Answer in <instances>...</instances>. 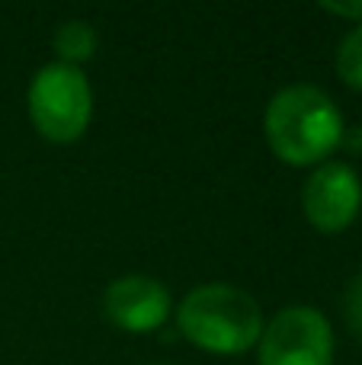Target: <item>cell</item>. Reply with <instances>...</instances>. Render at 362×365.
<instances>
[{
    "label": "cell",
    "mask_w": 362,
    "mask_h": 365,
    "mask_svg": "<svg viewBox=\"0 0 362 365\" xmlns=\"http://www.w3.org/2000/svg\"><path fill=\"white\" fill-rule=\"evenodd\" d=\"M321 10H327V13H333V16H343V19H359L362 23V0H350V4H343V0H324L321 4Z\"/></svg>",
    "instance_id": "30bf717a"
},
{
    "label": "cell",
    "mask_w": 362,
    "mask_h": 365,
    "mask_svg": "<svg viewBox=\"0 0 362 365\" xmlns=\"http://www.w3.org/2000/svg\"><path fill=\"white\" fill-rule=\"evenodd\" d=\"M170 314V292L151 276H119L103 292V317L125 334H151Z\"/></svg>",
    "instance_id": "8992f818"
},
{
    "label": "cell",
    "mask_w": 362,
    "mask_h": 365,
    "mask_svg": "<svg viewBox=\"0 0 362 365\" xmlns=\"http://www.w3.org/2000/svg\"><path fill=\"white\" fill-rule=\"evenodd\" d=\"M177 321L192 346L218 356L247 353L263 334V311L257 298L224 282L192 289L177 308Z\"/></svg>",
    "instance_id": "7a4b0ae2"
},
{
    "label": "cell",
    "mask_w": 362,
    "mask_h": 365,
    "mask_svg": "<svg viewBox=\"0 0 362 365\" xmlns=\"http://www.w3.org/2000/svg\"><path fill=\"white\" fill-rule=\"evenodd\" d=\"M263 128L273 154L292 167L321 164L343 141V115L337 103L311 83L282 87L269 100Z\"/></svg>",
    "instance_id": "6da1fadb"
},
{
    "label": "cell",
    "mask_w": 362,
    "mask_h": 365,
    "mask_svg": "<svg viewBox=\"0 0 362 365\" xmlns=\"http://www.w3.org/2000/svg\"><path fill=\"white\" fill-rule=\"evenodd\" d=\"M260 365H333V330L318 308L292 304L260 334Z\"/></svg>",
    "instance_id": "277c9868"
},
{
    "label": "cell",
    "mask_w": 362,
    "mask_h": 365,
    "mask_svg": "<svg viewBox=\"0 0 362 365\" xmlns=\"http://www.w3.org/2000/svg\"><path fill=\"white\" fill-rule=\"evenodd\" d=\"M337 74L343 77L346 87L362 90V23L353 32H346V38L337 48Z\"/></svg>",
    "instance_id": "ba28073f"
},
{
    "label": "cell",
    "mask_w": 362,
    "mask_h": 365,
    "mask_svg": "<svg viewBox=\"0 0 362 365\" xmlns=\"http://www.w3.org/2000/svg\"><path fill=\"white\" fill-rule=\"evenodd\" d=\"M362 205V182L350 164L343 160H324L301 186V208L305 218L318 231L340 234L350 227Z\"/></svg>",
    "instance_id": "5b68a950"
},
{
    "label": "cell",
    "mask_w": 362,
    "mask_h": 365,
    "mask_svg": "<svg viewBox=\"0 0 362 365\" xmlns=\"http://www.w3.org/2000/svg\"><path fill=\"white\" fill-rule=\"evenodd\" d=\"M51 45H55V55L61 58L64 64H83L87 58H93L96 51V29L87 23V19H64L61 26L51 36Z\"/></svg>",
    "instance_id": "52a82bcc"
},
{
    "label": "cell",
    "mask_w": 362,
    "mask_h": 365,
    "mask_svg": "<svg viewBox=\"0 0 362 365\" xmlns=\"http://www.w3.org/2000/svg\"><path fill=\"white\" fill-rule=\"evenodd\" d=\"M343 308H346V321L353 324V330L362 334V272H356V276H353V282L346 285Z\"/></svg>",
    "instance_id": "9c48e42d"
},
{
    "label": "cell",
    "mask_w": 362,
    "mask_h": 365,
    "mask_svg": "<svg viewBox=\"0 0 362 365\" xmlns=\"http://www.w3.org/2000/svg\"><path fill=\"white\" fill-rule=\"evenodd\" d=\"M26 106L42 138L68 145L87 132L93 115V90L81 68L51 61L32 77Z\"/></svg>",
    "instance_id": "3957f363"
}]
</instances>
